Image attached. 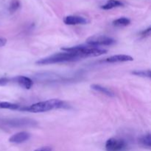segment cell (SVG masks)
<instances>
[{
    "label": "cell",
    "instance_id": "cell-1",
    "mask_svg": "<svg viewBox=\"0 0 151 151\" xmlns=\"http://www.w3.org/2000/svg\"><path fill=\"white\" fill-rule=\"evenodd\" d=\"M67 108H69V106L64 101H62L58 99H51L46 101L36 103L28 107L20 108L19 109L32 113H42V112L51 111L52 109H67Z\"/></svg>",
    "mask_w": 151,
    "mask_h": 151
},
{
    "label": "cell",
    "instance_id": "cell-2",
    "mask_svg": "<svg viewBox=\"0 0 151 151\" xmlns=\"http://www.w3.org/2000/svg\"><path fill=\"white\" fill-rule=\"evenodd\" d=\"M61 50L63 52L75 53L81 59L88 57H97V56L102 55L107 52V50L98 48L97 47H93V46L88 45V44L66 47V48H62Z\"/></svg>",
    "mask_w": 151,
    "mask_h": 151
},
{
    "label": "cell",
    "instance_id": "cell-3",
    "mask_svg": "<svg viewBox=\"0 0 151 151\" xmlns=\"http://www.w3.org/2000/svg\"><path fill=\"white\" fill-rule=\"evenodd\" d=\"M80 59L81 58L75 53L63 52L56 53V54L48 56V57L40 59V60H37L36 63L39 65L52 64V63L75 61V60H80Z\"/></svg>",
    "mask_w": 151,
    "mask_h": 151
},
{
    "label": "cell",
    "instance_id": "cell-4",
    "mask_svg": "<svg viewBox=\"0 0 151 151\" xmlns=\"http://www.w3.org/2000/svg\"><path fill=\"white\" fill-rule=\"evenodd\" d=\"M116 43V40L104 35L91 36L86 40V44L93 47H99L100 46H111Z\"/></svg>",
    "mask_w": 151,
    "mask_h": 151
},
{
    "label": "cell",
    "instance_id": "cell-5",
    "mask_svg": "<svg viewBox=\"0 0 151 151\" xmlns=\"http://www.w3.org/2000/svg\"><path fill=\"white\" fill-rule=\"evenodd\" d=\"M128 144L122 139L111 138L106 143V151H126Z\"/></svg>",
    "mask_w": 151,
    "mask_h": 151
},
{
    "label": "cell",
    "instance_id": "cell-6",
    "mask_svg": "<svg viewBox=\"0 0 151 151\" xmlns=\"http://www.w3.org/2000/svg\"><path fill=\"white\" fill-rule=\"evenodd\" d=\"M11 82H14L25 89H29L33 85V81L26 76H16L11 78Z\"/></svg>",
    "mask_w": 151,
    "mask_h": 151
},
{
    "label": "cell",
    "instance_id": "cell-7",
    "mask_svg": "<svg viewBox=\"0 0 151 151\" xmlns=\"http://www.w3.org/2000/svg\"><path fill=\"white\" fill-rule=\"evenodd\" d=\"M63 22L67 25L86 24L88 23V20L86 18L80 16H67L63 19Z\"/></svg>",
    "mask_w": 151,
    "mask_h": 151
},
{
    "label": "cell",
    "instance_id": "cell-8",
    "mask_svg": "<svg viewBox=\"0 0 151 151\" xmlns=\"http://www.w3.org/2000/svg\"><path fill=\"white\" fill-rule=\"evenodd\" d=\"M31 135L29 133L26 132V131H22L17 134H14L9 139V142L15 144H21V143L25 142L26 141L29 139Z\"/></svg>",
    "mask_w": 151,
    "mask_h": 151
},
{
    "label": "cell",
    "instance_id": "cell-9",
    "mask_svg": "<svg viewBox=\"0 0 151 151\" xmlns=\"http://www.w3.org/2000/svg\"><path fill=\"white\" fill-rule=\"evenodd\" d=\"M134 60L131 56L127 55H116L111 56L105 60L107 63H118V62H126Z\"/></svg>",
    "mask_w": 151,
    "mask_h": 151
},
{
    "label": "cell",
    "instance_id": "cell-10",
    "mask_svg": "<svg viewBox=\"0 0 151 151\" xmlns=\"http://www.w3.org/2000/svg\"><path fill=\"white\" fill-rule=\"evenodd\" d=\"M91 88H92L94 91H97L98 92L102 93L103 94H106V95L109 96V97H114L115 94L113 91H111L109 88H106V87L102 86L100 85H97V84H93L91 86Z\"/></svg>",
    "mask_w": 151,
    "mask_h": 151
},
{
    "label": "cell",
    "instance_id": "cell-11",
    "mask_svg": "<svg viewBox=\"0 0 151 151\" xmlns=\"http://www.w3.org/2000/svg\"><path fill=\"white\" fill-rule=\"evenodd\" d=\"M121 6H123V3L119 0H109L106 4L101 6V8L103 10H111Z\"/></svg>",
    "mask_w": 151,
    "mask_h": 151
},
{
    "label": "cell",
    "instance_id": "cell-12",
    "mask_svg": "<svg viewBox=\"0 0 151 151\" xmlns=\"http://www.w3.org/2000/svg\"><path fill=\"white\" fill-rule=\"evenodd\" d=\"M34 124V121L29 120V119H13L9 122V125H12L13 126H16V125H19V126H22V125H32Z\"/></svg>",
    "mask_w": 151,
    "mask_h": 151
},
{
    "label": "cell",
    "instance_id": "cell-13",
    "mask_svg": "<svg viewBox=\"0 0 151 151\" xmlns=\"http://www.w3.org/2000/svg\"><path fill=\"white\" fill-rule=\"evenodd\" d=\"M139 142L143 147H146L147 149H150L151 147V137H150V134H145L143 137H142L139 139Z\"/></svg>",
    "mask_w": 151,
    "mask_h": 151
},
{
    "label": "cell",
    "instance_id": "cell-14",
    "mask_svg": "<svg viewBox=\"0 0 151 151\" xmlns=\"http://www.w3.org/2000/svg\"><path fill=\"white\" fill-rule=\"evenodd\" d=\"M131 24V20L128 18L122 17L116 19L113 22V24L116 27H125Z\"/></svg>",
    "mask_w": 151,
    "mask_h": 151
},
{
    "label": "cell",
    "instance_id": "cell-15",
    "mask_svg": "<svg viewBox=\"0 0 151 151\" xmlns=\"http://www.w3.org/2000/svg\"><path fill=\"white\" fill-rule=\"evenodd\" d=\"M20 109L19 105L8 102H0V109H10V110H19Z\"/></svg>",
    "mask_w": 151,
    "mask_h": 151
},
{
    "label": "cell",
    "instance_id": "cell-16",
    "mask_svg": "<svg viewBox=\"0 0 151 151\" xmlns=\"http://www.w3.org/2000/svg\"><path fill=\"white\" fill-rule=\"evenodd\" d=\"M131 73L134 75H137V76H140L143 77V78H150V70H136L133 71Z\"/></svg>",
    "mask_w": 151,
    "mask_h": 151
},
{
    "label": "cell",
    "instance_id": "cell-17",
    "mask_svg": "<svg viewBox=\"0 0 151 151\" xmlns=\"http://www.w3.org/2000/svg\"><path fill=\"white\" fill-rule=\"evenodd\" d=\"M19 7H20V2L19 0H13L10 5V11L11 13H13V12L16 11L19 8Z\"/></svg>",
    "mask_w": 151,
    "mask_h": 151
},
{
    "label": "cell",
    "instance_id": "cell-18",
    "mask_svg": "<svg viewBox=\"0 0 151 151\" xmlns=\"http://www.w3.org/2000/svg\"><path fill=\"white\" fill-rule=\"evenodd\" d=\"M11 83V78L7 77H1L0 78V86H4Z\"/></svg>",
    "mask_w": 151,
    "mask_h": 151
},
{
    "label": "cell",
    "instance_id": "cell-19",
    "mask_svg": "<svg viewBox=\"0 0 151 151\" xmlns=\"http://www.w3.org/2000/svg\"><path fill=\"white\" fill-rule=\"evenodd\" d=\"M150 31H151V27H149L148 28L144 29V30L142 31V32H140V36H142V38H145V37L150 36Z\"/></svg>",
    "mask_w": 151,
    "mask_h": 151
},
{
    "label": "cell",
    "instance_id": "cell-20",
    "mask_svg": "<svg viewBox=\"0 0 151 151\" xmlns=\"http://www.w3.org/2000/svg\"><path fill=\"white\" fill-rule=\"evenodd\" d=\"M35 151H52V148L48 146H45V147H41L40 148L36 149Z\"/></svg>",
    "mask_w": 151,
    "mask_h": 151
},
{
    "label": "cell",
    "instance_id": "cell-21",
    "mask_svg": "<svg viewBox=\"0 0 151 151\" xmlns=\"http://www.w3.org/2000/svg\"><path fill=\"white\" fill-rule=\"evenodd\" d=\"M6 43H7V39H6V38H0V47L5 45Z\"/></svg>",
    "mask_w": 151,
    "mask_h": 151
}]
</instances>
